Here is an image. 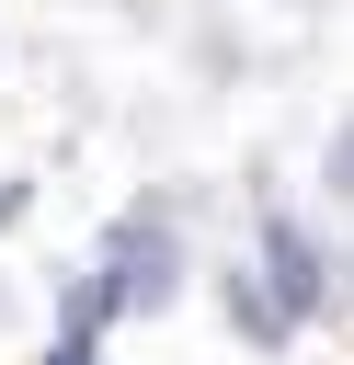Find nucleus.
Masks as SVG:
<instances>
[{"label": "nucleus", "mask_w": 354, "mask_h": 365, "mask_svg": "<svg viewBox=\"0 0 354 365\" xmlns=\"http://www.w3.org/2000/svg\"><path fill=\"white\" fill-rule=\"evenodd\" d=\"M57 365H91V354H57Z\"/></svg>", "instance_id": "1"}]
</instances>
